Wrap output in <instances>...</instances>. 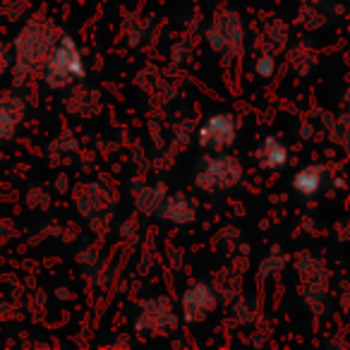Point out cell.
<instances>
[{
  "instance_id": "6da1fadb",
  "label": "cell",
  "mask_w": 350,
  "mask_h": 350,
  "mask_svg": "<svg viewBox=\"0 0 350 350\" xmlns=\"http://www.w3.org/2000/svg\"><path fill=\"white\" fill-rule=\"evenodd\" d=\"M60 34H63L60 27L41 12L29 15L22 22L17 34L12 36V75L17 84L41 77L46 58L51 55Z\"/></svg>"
},
{
  "instance_id": "7a4b0ae2",
  "label": "cell",
  "mask_w": 350,
  "mask_h": 350,
  "mask_svg": "<svg viewBox=\"0 0 350 350\" xmlns=\"http://www.w3.org/2000/svg\"><path fill=\"white\" fill-rule=\"evenodd\" d=\"M87 79V60L79 49V44L70 34H60L55 41L53 51L46 58L44 70H41V82L51 92H68L70 87Z\"/></svg>"
},
{
  "instance_id": "3957f363",
  "label": "cell",
  "mask_w": 350,
  "mask_h": 350,
  "mask_svg": "<svg viewBox=\"0 0 350 350\" xmlns=\"http://www.w3.org/2000/svg\"><path fill=\"white\" fill-rule=\"evenodd\" d=\"M204 41L211 53L219 55L221 60H226V63L238 60L245 53V41H247L240 12L233 8H219L206 25Z\"/></svg>"
},
{
  "instance_id": "277c9868",
  "label": "cell",
  "mask_w": 350,
  "mask_h": 350,
  "mask_svg": "<svg viewBox=\"0 0 350 350\" xmlns=\"http://www.w3.org/2000/svg\"><path fill=\"white\" fill-rule=\"evenodd\" d=\"M243 163L228 151H214L211 156L197 163L195 168V185L206 195H224L243 180Z\"/></svg>"
},
{
  "instance_id": "5b68a950",
  "label": "cell",
  "mask_w": 350,
  "mask_h": 350,
  "mask_svg": "<svg viewBox=\"0 0 350 350\" xmlns=\"http://www.w3.org/2000/svg\"><path fill=\"white\" fill-rule=\"evenodd\" d=\"M118 197L106 183H87L75 192V206L96 233H106L116 214Z\"/></svg>"
},
{
  "instance_id": "8992f818",
  "label": "cell",
  "mask_w": 350,
  "mask_h": 350,
  "mask_svg": "<svg viewBox=\"0 0 350 350\" xmlns=\"http://www.w3.org/2000/svg\"><path fill=\"white\" fill-rule=\"evenodd\" d=\"M295 271L300 278L307 310L314 317H321L329 305V269H326V264L314 254L300 252L295 259Z\"/></svg>"
},
{
  "instance_id": "52a82bcc",
  "label": "cell",
  "mask_w": 350,
  "mask_h": 350,
  "mask_svg": "<svg viewBox=\"0 0 350 350\" xmlns=\"http://www.w3.org/2000/svg\"><path fill=\"white\" fill-rule=\"evenodd\" d=\"M132 326H135V334L142 338H163V336H173L178 331L180 314L168 295H156L142 302Z\"/></svg>"
},
{
  "instance_id": "ba28073f",
  "label": "cell",
  "mask_w": 350,
  "mask_h": 350,
  "mask_svg": "<svg viewBox=\"0 0 350 350\" xmlns=\"http://www.w3.org/2000/svg\"><path fill=\"white\" fill-rule=\"evenodd\" d=\"M240 135V120L235 113L219 111L211 113L202 120L200 130H197V142L202 149L209 151H226L238 142Z\"/></svg>"
},
{
  "instance_id": "9c48e42d",
  "label": "cell",
  "mask_w": 350,
  "mask_h": 350,
  "mask_svg": "<svg viewBox=\"0 0 350 350\" xmlns=\"http://www.w3.org/2000/svg\"><path fill=\"white\" fill-rule=\"evenodd\" d=\"M219 307V291L214 283L209 281H192L185 286L180 295V317L187 324H200V321L209 319Z\"/></svg>"
},
{
  "instance_id": "30bf717a",
  "label": "cell",
  "mask_w": 350,
  "mask_h": 350,
  "mask_svg": "<svg viewBox=\"0 0 350 350\" xmlns=\"http://www.w3.org/2000/svg\"><path fill=\"white\" fill-rule=\"evenodd\" d=\"M154 216L159 221H163V224L183 228V226H190L197 221V216H200V204H197L190 195H185V192H165L163 200L156 206Z\"/></svg>"
},
{
  "instance_id": "8fae6325",
  "label": "cell",
  "mask_w": 350,
  "mask_h": 350,
  "mask_svg": "<svg viewBox=\"0 0 350 350\" xmlns=\"http://www.w3.org/2000/svg\"><path fill=\"white\" fill-rule=\"evenodd\" d=\"M29 113V103L20 92L10 89V92L0 94V139H12L27 120Z\"/></svg>"
},
{
  "instance_id": "7c38bea8",
  "label": "cell",
  "mask_w": 350,
  "mask_h": 350,
  "mask_svg": "<svg viewBox=\"0 0 350 350\" xmlns=\"http://www.w3.org/2000/svg\"><path fill=\"white\" fill-rule=\"evenodd\" d=\"M65 111H68L72 118H79V120L94 118L98 111H101V94L94 92V89L87 87L84 82L75 84V87L68 89V98H65Z\"/></svg>"
},
{
  "instance_id": "4fadbf2b",
  "label": "cell",
  "mask_w": 350,
  "mask_h": 350,
  "mask_svg": "<svg viewBox=\"0 0 350 350\" xmlns=\"http://www.w3.org/2000/svg\"><path fill=\"white\" fill-rule=\"evenodd\" d=\"M254 161H257L264 170H281V168H286L288 161H291V149H288V144L281 137L269 135V137H264L257 144V149H254Z\"/></svg>"
},
{
  "instance_id": "5bb4252c",
  "label": "cell",
  "mask_w": 350,
  "mask_h": 350,
  "mask_svg": "<svg viewBox=\"0 0 350 350\" xmlns=\"http://www.w3.org/2000/svg\"><path fill=\"white\" fill-rule=\"evenodd\" d=\"M326 185V165L321 163H310V165H302L295 175H293L291 187L297 197L302 200H312L317 197Z\"/></svg>"
},
{
  "instance_id": "9a60e30c",
  "label": "cell",
  "mask_w": 350,
  "mask_h": 350,
  "mask_svg": "<svg viewBox=\"0 0 350 350\" xmlns=\"http://www.w3.org/2000/svg\"><path fill=\"white\" fill-rule=\"evenodd\" d=\"M288 63H291V68L295 70L297 75L312 72V70H314V65H317L314 49H312L307 41H297V44L288 51Z\"/></svg>"
},
{
  "instance_id": "2e32d148",
  "label": "cell",
  "mask_w": 350,
  "mask_h": 350,
  "mask_svg": "<svg viewBox=\"0 0 350 350\" xmlns=\"http://www.w3.org/2000/svg\"><path fill=\"white\" fill-rule=\"evenodd\" d=\"M163 195H165V187L161 183H156V185H139V190L135 192L137 211H142L146 216H154L156 206L163 200Z\"/></svg>"
},
{
  "instance_id": "e0dca14e",
  "label": "cell",
  "mask_w": 350,
  "mask_h": 350,
  "mask_svg": "<svg viewBox=\"0 0 350 350\" xmlns=\"http://www.w3.org/2000/svg\"><path fill=\"white\" fill-rule=\"evenodd\" d=\"M31 10V0H0V20L22 22Z\"/></svg>"
},
{
  "instance_id": "ac0fdd59",
  "label": "cell",
  "mask_w": 350,
  "mask_h": 350,
  "mask_svg": "<svg viewBox=\"0 0 350 350\" xmlns=\"http://www.w3.org/2000/svg\"><path fill=\"white\" fill-rule=\"evenodd\" d=\"M254 75H257L259 79H271L273 75H276V55L264 51V53L254 60Z\"/></svg>"
},
{
  "instance_id": "d6986e66",
  "label": "cell",
  "mask_w": 350,
  "mask_h": 350,
  "mask_svg": "<svg viewBox=\"0 0 350 350\" xmlns=\"http://www.w3.org/2000/svg\"><path fill=\"white\" fill-rule=\"evenodd\" d=\"M283 264H286V259H283L281 254H269V257L262 262V269H259V271H262L264 278H267V276H276V273L283 269Z\"/></svg>"
},
{
  "instance_id": "ffe728a7",
  "label": "cell",
  "mask_w": 350,
  "mask_h": 350,
  "mask_svg": "<svg viewBox=\"0 0 350 350\" xmlns=\"http://www.w3.org/2000/svg\"><path fill=\"white\" fill-rule=\"evenodd\" d=\"M12 70V49H8V44L0 39V77L8 75Z\"/></svg>"
},
{
  "instance_id": "44dd1931",
  "label": "cell",
  "mask_w": 350,
  "mask_h": 350,
  "mask_svg": "<svg viewBox=\"0 0 350 350\" xmlns=\"http://www.w3.org/2000/svg\"><path fill=\"white\" fill-rule=\"evenodd\" d=\"M343 101H345V108L350 111V87L345 89V96H343Z\"/></svg>"
},
{
  "instance_id": "7402d4cb",
  "label": "cell",
  "mask_w": 350,
  "mask_h": 350,
  "mask_svg": "<svg viewBox=\"0 0 350 350\" xmlns=\"http://www.w3.org/2000/svg\"><path fill=\"white\" fill-rule=\"evenodd\" d=\"M0 156H3V139H0Z\"/></svg>"
}]
</instances>
